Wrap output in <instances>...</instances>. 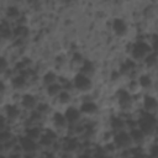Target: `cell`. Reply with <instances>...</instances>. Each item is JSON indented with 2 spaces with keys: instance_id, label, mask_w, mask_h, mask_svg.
I'll return each instance as SVG.
<instances>
[{
  "instance_id": "cell-1",
  "label": "cell",
  "mask_w": 158,
  "mask_h": 158,
  "mask_svg": "<svg viewBox=\"0 0 158 158\" xmlns=\"http://www.w3.org/2000/svg\"><path fill=\"white\" fill-rule=\"evenodd\" d=\"M153 52L154 49L149 43L144 41H138L131 47V60H133L135 63L144 62V59Z\"/></svg>"
},
{
  "instance_id": "cell-2",
  "label": "cell",
  "mask_w": 158,
  "mask_h": 158,
  "mask_svg": "<svg viewBox=\"0 0 158 158\" xmlns=\"http://www.w3.org/2000/svg\"><path fill=\"white\" fill-rule=\"evenodd\" d=\"M112 146L116 148V151H128L133 147L131 136L127 131L116 132L112 137Z\"/></svg>"
},
{
  "instance_id": "cell-3",
  "label": "cell",
  "mask_w": 158,
  "mask_h": 158,
  "mask_svg": "<svg viewBox=\"0 0 158 158\" xmlns=\"http://www.w3.org/2000/svg\"><path fill=\"white\" fill-rule=\"evenodd\" d=\"M73 86L77 91L81 93V94H88L89 91L93 90V80L80 73L75 74L74 79H73Z\"/></svg>"
},
{
  "instance_id": "cell-4",
  "label": "cell",
  "mask_w": 158,
  "mask_h": 158,
  "mask_svg": "<svg viewBox=\"0 0 158 158\" xmlns=\"http://www.w3.org/2000/svg\"><path fill=\"white\" fill-rule=\"evenodd\" d=\"M138 128L146 135V137L153 136L156 133V130H157V120L154 118V115L147 114L144 117H142L139 121Z\"/></svg>"
},
{
  "instance_id": "cell-5",
  "label": "cell",
  "mask_w": 158,
  "mask_h": 158,
  "mask_svg": "<svg viewBox=\"0 0 158 158\" xmlns=\"http://www.w3.org/2000/svg\"><path fill=\"white\" fill-rule=\"evenodd\" d=\"M19 147L21 148V152L26 156H33V153H36V151L38 149V143L27 138L26 136H23L20 141H19Z\"/></svg>"
},
{
  "instance_id": "cell-6",
  "label": "cell",
  "mask_w": 158,
  "mask_h": 158,
  "mask_svg": "<svg viewBox=\"0 0 158 158\" xmlns=\"http://www.w3.org/2000/svg\"><path fill=\"white\" fill-rule=\"evenodd\" d=\"M116 98H117V104L122 110H130L133 105V99L132 95L127 91V90H118L116 93Z\"/></svg>"
},
{
  "instance_id": "cell-7",
  "label": "cell",
  "mask_w": 158,
  "mask_h": 158,
  "mask_svg": "<svg viewBox=\"0 0 158 158\" xmlns=\"http://www.w3.org/2000/svg\"><path fill=\"white\" fill-rule=\"evenodd\" d=\"M63 114H64V116H65L69 126L79 125V122H80V120L83 117L81 114H80V111H79V109L73 107V106H68Z\"/></svg>"
},
{
  "instance_id": "cell-8",
  "label": "cell",
  "mask_w": 158,
  "mask_h": 158,
  "mask_svg": "<svg viewBox=\"0 0 158 158\" xmlns=\"http://www.w3.org/2000/svg\"><path fill=\"white\" fill-rule=\"evenodd\" d=\"M112 31L117 37H125L128 33V25L126 23V21L123 19H114L112 21Z\"/></svg>"
},
{
  "instance_id": "cell-9",
  "label": "cell",
  "mask_w": 158,
  "mask_h": 158,
  "mask_svg": "<svg viewBox=\"0 0 158 158\" xmlns=\"http://www.w3.org/2000/svg\"><path fill=\"white\" fill-rule=\"evenodd\" d=\"M79 111L81 114V116H85V117H94L98 115L99 112V106L94 102V101H85L80 105L79 107Z\"/></svg>"
},
{
  "instance_id": "cell-10",
  "label": "cell",
  "mask_w": 158,
  "mask_h": 158,
  "mask_svg": "<svg viewBox=\"0 0 158 158\" xmlns=\"http://www.w3.org/2000/svg\"><path fill=\"white\" fill-rule=\"evenodd\" d=\"M5 117L6 121H9L10 123L17 122L21 117V109L17 107L16 105H7L5 109Z\"/></svg>"
},
{
  "instance_id": "cell-11",
  "label": "cell",
  "mask_w": 158,
  "mask_h": 158,
  "mask_svg": "<svg viewBox=\"0 0 158 158\" xmlns=\"http://www.w3.org/2000/svg\"><path fill=\"white\" fill-rule=\"evenodd\" d=\"M57 141V133L54 131H46L43 132L40 142H38V146L43 147V148H52L53 144L56 143Z\"/></svg>"
},
{
  "instance_id": "cell-12",
  "label": "cell",
  "mask_w": 158,
  "mask_h": 158,
  "mask_svg": "<svg viewBox=\"0 0 158 158\" xmlns=\"http://www.w3.org/2000/svg\"><path fill=\"white\" fill-rule=\"evenodd\" d=\"M38 105V100L36 96L31 95V94H25L22 95V99H21V107L23 110H27V111H35L36 107Z\"/></svg>"
},
{
  "instance_id": "cell-13",
  "label": "cell",
  "mask_w": 158,
  "mask_h": 158,
  "mask_svg": "<svg viewBox=\"0 0 158 158\" xmlns=\"http://www.w3.org/2000/svg\"><path fill=\"white\" fill-rule=\"evenodd\" d=\"M52 123H53V127L58 131H63L67 127H69L68 121H67L64 114H62V112H54L52 115Z\"/></svg>"
},
{
  "instance_id": "cell-14",
  "label": "cell",
  "mask_w": 158,
  "mask_h": 158,
  "mask_svg": "<svg viewBox=\"0 0 158 158\" xmlns=\"http://www.w3.org/2000/svg\"><path fill=\"white\" fill-rule=\"evenodd\" d=\"M157 107H158L157 99L154 96L146 95L144 99H143V109H144V111L148 115H154L156 111H157Z\"/></svg>"
},
{
  "instance_id": "cell-15",
  "label": "cell",
  "mask_w": 158,
  "mask_h": 158,
  "mask_svg": "<svg viewBox=\"0 0 158 158\" xmlns=\"http://www.w3.org/2000/svg\"><path fill=\"white\" fill-rule=\"evenodd\" d=\"M28 84H30V78L25 74V73H22V74H20V75H17L16 78H14V80H12V86H14V89L15 90H25L27 86H28Z\"/></svg>"
},
{
  "instance_id": "cell-16",
  "label": "cell",
  "mask_w": 158,
  "mask_h": 158,
  "mask_svg": "<svg viewBox=\"0 0 158 158\" xmlns=\"http://www.w3.org/2000/svg\"><path fill=\"white\" fill-rule=\"evenodd\" d=\"M28 35H30V31H28V28H27V26L25 25H16L14 28H12V36H14V38L15 40H17V41H23V40H26L27 37H28Z\"/></svg>"
},
{
  "instance_id": "cell-17",
  "label": "cell",
  "mask_w": 158,
  "mask_h": 158,
  "mask_svg": "<svg viewBox=\"0 0 158 158\" xmlns=\"http://www.w3.org/2000/svg\"><path fill=\"white\" fill-rule=\"evenodd\" d=\"M128 133H130V136H131V139H132L133 146H142V144L144 143V141H146V135H144L138 127L132 128Z\"/></svg>"
},
{
  "instance_id": "cell-18",
  "label": "cell",
  "mask_w": 158,
  "mask_h": 158,
  "mask_svg": "<svg viewBox=\"0 0 158 158\" xmlns=\"http://www.w3.org/2000/svg\"><path fill=\"white\" fill-rule=\"evenodd\" d=\"M79 73L91 79V78L95 75V73H96V68H95V65H94L93 62H90V60H85L84 64L81 65V68L79 69Z\"/></svg>"
},
{
  "instance_id": "cell-19",
  "label": "cell",
  "mask_w": 158,
  "mask_h": 158,
  "mask_svg": "<svg viewBox=\"0 0 158 158\" xmlns=\"http://www.w3.org/2000/svg\"><path fill=\"white\" fill-rule=\"evenodd\" d=\"M136 70V63L131 59H127L120 68V74L125 77H131V74Z\"/></svg>"
},
{
  "instance_id": "cell-20",
  "label": "cell",
  "mask_w": 158,
  "mask_h": 158,
  "mask_svg": "<svg viewBox=\"0 0 158 158\" xmlns=\"http://www.w3.org/2000/svg\"><path fill=\"white\" fill-rule=\"evenodd\" d=\"M46 95L48 98H52V99H56L62 91H63V86L59 84V83H54L52 85H48L46 86Z\"/></svg>"
},
{
  "instance_id": "cell-21",
  "label": "cell",
  "mask_w": 158,
  "mask_h": 158,
  "mask_svg": "<svg viewBox=\"0 0 158 158\" xmlns=\"http://www.w3.org/2000/svg\"><path fill=\"white\" fill-rule=\"evenodd\" d=\"M110 126L111 128L116 132H121V131H126V126H127V122L121 118V117H112L111 121H110Z\"/></svg>"
},
{
  "instance_id": "cell-22",
  "label": "cell",
  "mask_w": 158,
  "mask_h": 158,
  "mask_svg": "<svg viewBox=\"0 0 158 158\" xmlns=\"http://www.w3.org/2000/svg\"><path fill=\"white\" fill-rule=\"evenodd\" d=\"M42 135H43V132L40 130V127H37V126H32V127H28L27 128V131H26V137L27 138H30V139H32V141H35V142H40V139H41V137H42Z\"/></svg>"
},
{
  "instance_id": "cell-23",
  "label": "cell",
  "mask_w": 158,
  "mask_h": 158,
  "mask_svg": "<svg viewBox=\"0 0 158 158\" xmlns=\"http://www.w3.org/2000/svg\"><path fill=\"white\" fill-rule=\"evenodd\" d=\"M84 62H85V59H84V57H83V54H80V53H74L73 56H72V58L68 60V64L73 68V69H80L81 68V65L84 64Z\"/></svg>"
},
{
  "instance_id": "cell-24",
  "label": "cell",
  "mask_w": 158,
  "mask_h": 158,
  "mask_svg": "<svg viewBox=\"0 0 158 158\" xmlns=\"http://www.w3.org/2000/svg\"><path fill=\"white\" fill-rule=\"evenodd\" d=\"M137 81H138V84H139V88H141V89H144V90H149V89H152V86H153V79H152V77L148 75V74H142V75H139V78L137 79Z\"/></svg>"
},
{
  "instance_id": "cell-25",
  "label": "cell",
  "mask_w": 158,
  "mask_h": 158,
  "mask_svg": "<svg viewBox=\"0 0 158 158\" xmlns=\"http://www.w3.org/2000/svg\"><path fill=\"white\" fill-rule=\"evenodd\" d=\"M21 17V12L20 10L16 7V6H9L6 9V21L10 22V21H19Z\"/></svg>"
},
{
  "instance_id": "cell-26",
  "label": "cell",
  "mask_w": 158,
  "mask_h": 158,
  "mask_svg": "<svg viewBox=\"0 0 158 158\" xmlns=\"http://www.w3.org/2000/svg\"><path fill=\"white\" fill-rule=\"evenodd\" d=\"M0 35L2 36L4 40L14 38V36H12V27L10 26V22L2 21V22L0 23Z\"/></svg>"
},
{
  "instance_id": "cell-27",
  "label": "cell",
  "mask_w": 158,
  "mask_h": 158,
  "mask_svg": "<svg viewBox=\"0 0 158 158\" xmlns=\"http://www.w3.org/2000/svg\"><path fill=\"white\" fill-rule=\"evenodd\" d=\"M54 100H56L60 106H65V107H68L69 104H70V101H72V95H70L68 91L63 90V91H62Z\"/></svg>"
},
{
  "instance_id": "cell-28",
  "label": "cell",
  "mask_w": 158,
  "mask_h": 158,
  "mask_svg": "<svg viewBox=\"0 0 158 158\" xmlns=\"http://www.w3.org/2000/svg\"><path fill=\"white\" fill-rule=\"evenodd\" d=\"M42 83L44 86H48V85H52L54 83H58V77L54 72H47L43 78H42Z\"/></svg>"
},
{
  "instance_id": "cell-29",
  "label": "cell",
  "mask_w": 158,
  "mask_h": 158,
  "mask_svg": "<svg viewBox=\"0 0 158 158\" xmlns=\"http://www.w3.org/2000/svg\"><path fill=\"white\" fill-rule=\"evenodd\" d=\"M144 65L148 68V69H154L156 67H157V63H158V59H157V54H156V52H153V53H151L146 59H144Z\"/></svg>"
},
{
  "instance_id": "cell-30",
  "label": "cell",
  "mask_w": 158,
  "mask_h": 158,
  "mask_svg": "<svg viewBox=\"0 0 158 158\" xmlns=\"http://www.w3.org/2000/svg\"><path fill=\"white\" fill-rule=\"evenodd\" d=\"M36 112H38L42 117L43 116H46V115H48L49 112H51V107H49V105L48 104H44V102H38V105H37V107H36V110H35Z\"/></svg>"
},
{
  "instance_id": "cell-31",
  "label": "cell",
  "mask_w": 158,
  "mask_h": 158,
  "mask_svg": "<svg viewBox=\"0 0 158 158\" xmlns=\"http://www.w3.org/2000/svg\"><path fill=\"white\" fill-rule=\"evenodd\" d=\"M11 141H12V135H11L9 131L4 130V131L0 132V143H2V144L6 147Z\"/></svg>"
},
{
  "instance_id": "cell-32",
  "label": "cell",
  "mask_w": 158,
  "mask_h": 158,
  "mask_svg": "<svg viewBox=\"0 0 158 158\" xmlns=\"http://www.w3.org/2000/svg\"><path fill=\"white\" fill-rule=\"evenodd\" d=\"M79 147V143L75 141V139H69L68 142H67V144L64 146V151L67 152V153H74L75 151H77V148Z\"/></svg>"
},
{
  "instance_id": "cell-33",
  "label": "cell",
  "mask_w": 158,
  "mask_h": 158,
  "mask_svg": "<svg viewBox=\"0 0 158 158\" xmlns=\"http://www.w3.org/2000/svg\"><path fill=\"white\" fill-rule=\"evenodd\" d=\"M127 91L132 95V94H136L138 91H141V88H139V84L137 81V79H132L130 83H128V86H127Z\"/></svg>"
},
{
  "instance_id": "cell-34",
  "label": "cell",
  "mask_w": 158,
  "mask_h": 158,
  "mask_svg": "<svg viewBox=\"0 0 158 158\" xmlns=\"http://www.w3.org/2000/svg\"><path fill=\"white\" fill-rule=\"evenodd\" d=\"M68 64V59H65L64 56H58L56 58V67L57 68H63Z\"/></svg>"
},
{
  "instance_id": "cell-35",
  "label": "cell",
  "mask_w": 158,
  "mask_h": 158,
  "mask_svg": "<svg viewBox=\"0 0 158 158\" xmlns=\"http://www.w3.org/2000/svg\"><path fill=\"white\" fill-rule=\"evenodd\" d=\"M7 69H9V60L5 57L0 56V73L6 72Z\"/></svg>"
},
{
  "instance_id": "cell-36",
  "label": "cell",
  "mask_w": 158,
  "mask_h": 158,
  "mask_svg": "<svg viewBox=\"0 0 158 158\" xmlns=\"http://www.w3.org/2000/svg\"><path fill=\"white\" fill-rule=\"evenodd\" d=\"M5 91H6V86H5V83L2 81V80H0V98L5 94Z\"/></svg>"
},
{
  "instance_id": "cell-37",
  "label": "cell",
  "mask_w": 158,
  "mask_h": 158,
  "mask_svg": "<svg viewBox=\"0 0 158 158\" xmlns=\"http://www.w3.org/2000/svg\"><path fill=\"white\" fill-rule=\"evenodd\" d=\"M6 128V120L4 117H0V132Z\"/></svg>"
},
{
  "instance_id": "cell-38",
  "label": "cell",
  "mask_w": 158,
  "mask_h": 158,
  "mask_svg": "<svg viewBox=\"0 0 158 158\" xmlns=\"http://www.w3.org/2000/svg\"><path fill=\"white\" fill-rule=\"evenodd\" d=\"M4 151H5V146H4L2 143H0V156H2Z\"/></svg>"
},
{
  "instance_id": "cell-39",
  "label": "cell",
  "mask_w": 158,
  "mask_h": 158,
  "mask_svg": "<svg viewBox=\"0 0 158 158\" xmlns=\"http://www.w3.org/2000/svg\"><path fill=\"white\" fill-rule=\"evenodd\" d=\"M79 158H94L93 156H88V154H83V156H80Z\"/></svg>"
},
{
  "instance_id": "cell-40",
  "label": "cell",
  "mask_w": 158,
  "mask_h": 158,
  "mask_svg": "<svg viewBox=\"0 0 158 158\" xmlns=\"http://www.w3.org/2000/svg\"><path fill=\"white\" fill-rule=\"evenodd\" d=\"M4 41H5V40H4V38H2V36L0 35V46L2 44V42H4Z\"/></svg>"
}]
</instances>
